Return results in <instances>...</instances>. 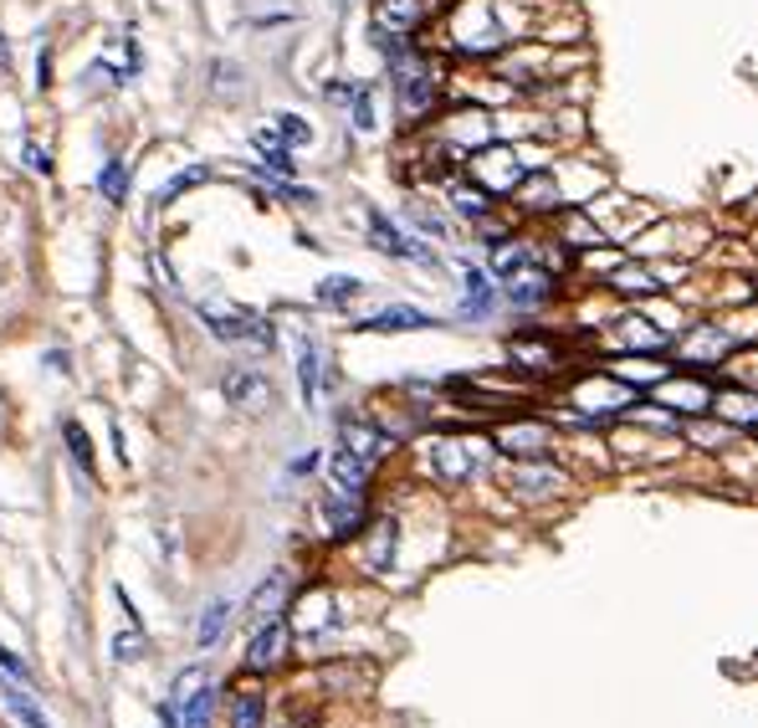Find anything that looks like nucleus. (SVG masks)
I'll use <instances>...</instances> for the list:
<instances>
[{"mask_svg":"<svg viewBox=\"0 0 758 728\" xmlns=\"http://www.w3.org/2000/svg\"><path fill=\"white\" fill-rule=\"evenodd\" d=\"M267 713H272V697H267V682L262 678H237L226 688V728H267Z\"/></svg>","mask_w":758,"mask_h":728,"instance_id":"nucleus-12","label":"nucleus"},{"mask_svg":"<svg viewBox=\"0 0 758 728\" xmlns=\"http://www.w3.org/2000/svg\"><path fill=\"white\" fill-rule=\"evenodd\" d=\"M292 652H298V636H292V626L282 621H267V626H256L252 636H246V652H241V672H252V678H272V672H282L287 661H292Z\"/></svg>","mask_w":758,"mask_h":728,"instance_id":"nucleus-6","label":"nucleus"},{"mask_svg":"<svg viewBox=\"0 0 758 728\" xmlns=\"http://www.w3.org/2000/svg\"><path fill=\"white\" fill-rule=\"evenodd\" d=\"M5 62H11V41L0 36V68H5Z\"/></svg>","mask_w":758,"mask_h":728,"instance_id":"nucleus-41","label":"nucleus"},{"mask_svg":"<svg viewBox=\"0 0 758 728\" xmlns=\"http://www.w3.org/2000/svg\"><path fill=\"white\" fill-rule=\"evenodd\" d=\"M165 697L180 708V728H210L220 708V682L205 667H185V672H175Z\"/></svg>","mask_w":758,"mask_h":728,"instance_id":"nucleus-4","label":"nucleus"},{"mask_svg":"<svg viewBox=\"0 0 758 728\" xmlns=\"http://www.w3.org/2000/svg\"><path fill=\"white\" fill-rule=\"evenodd\" d=\"M349 123H354V134H374V87H359L354 103H349Z\"/></svg>","mask_w":758,"mask_h":728,"instance_id":"nucleus-34","label":"nucleus"},{"mask_svg":"<svg viewBox=\"0 0 758 728\" xmlns=\"http://www.w3.org/2000/svg\"><path fill=\"white\" fill-rule=\"evenodd\" d=\"M318 524L328 539H354L370 524V492H349V488H328L318 492Z\"/></svg>","mask_w":758,"mask_h":728,"instance_id":"nucleus-7","label":"nucleus"},{"mask_svg":"<svg viewBox=\"0 0 758 728\" xmlns=\"http://www.w3.org/2000/svg\"><path fill=\"white\" fill-rule=\"evenodd\" d=\"M21 159H26V170H32V175H51V154L41 150V144H26Z\"/></svg>","mask_w":758,"mask_h":728,"instance_id":"nucleus-38","label":"nucleus"},{"mask_svg":"<svg viewBox=\"0 0 758 728\" xmlns=\"http://www.w3.org/2000/svg\"><path fill=\"white\" fill-rule=\"evenodd\" d=\"M205 180H210V170H205V165H190V170H180V175H175V180H169V186H159V190H154V201H159V205L180 201V195H185V190L205 186Z\"/></svg>","mask_w":758,"mask_h":728,"instance_id":"nucleus-32","label":"nucleus"},{"mask_svg":"<svg viewBox=\"0 0 758 728\" xmlns=\"http://www.w3.org/2000/svg\"><path fill=\"white\" fill-rule=\"evenodd\" d=\"M405 211H410V220L421 226L425 237H446V220H441L436 211H421V205H405Z\"/></svg>","mask_w":758,"mask_h":728,"instance_id":"nucleus-37","label":"nucleus"},{"mask_svg":"<svg viewBox=\"0 0 758 728\" xmlns=\"http://www.w3.org/2000/svg\"><path fill=\"white\" fill-rule=\"evenodd\" d=\"M0 678H11V682H21V688H32V667L16 657V652H5L0 646Z\"/></svg>","mask_w":758,"mask_h":728,"instance_id":"nucleus-36","label":"nucleus"},{"mask_svg":"<svg viewBox=\"0 0 758 728\" xmlns=\"http://www.w3.org/2000/svg\"><path fill=\"white\" fill-rule=\"evenodd\" d=\"M313 467H318V452H308V457L292 462V473H313Z\"/></svg>","mask_w":758,"mask_h":728,"instance_id":"nucleus-40","label":"nucleus"},{"mask_svg":"<svg viewBox=\"0 0 758 728\" xmlns=\"http://www.w3.org/2000/svg\"><path fill=\"white\" fill-rule=\"evenodd\" d=\"M237 77H241V72H237V62H216V93H237Z\"/></svg>","mask_w":758,"mask_h":728,"instance_id":"nucleus-39","label":"nucleus"},{"mask_svg":"<svg viewBox=\"0 0 758 728\" xmlns=\"http://www.w3.org/2000/svg\"><path fill=\"white\" fill-rule=\"evenodd\" d=\"M497 298H503V288L492 283L488 272H482V267H467V277H461V303H456V313H461V319H492Z\"/></svg>","mask_w":758,"mask_h":728,"instance_id":"nucleus-19","label":"nucleus"},{"mask_svg":"<svg viewBox=\"0 0 758 728\" xmlns=\"http://www.w3.org/2000/svg\"><path fill=\"white\" fill-rule=\"evenodd\" d=\"M467 170H472V180L488 190V195H513V190L528 180V165H522L513 150H503V144L477 150L472 159H467Z\"/></svg>","mask_w":758,"mask_h":728,"instance_id":"nucleus-8","label":"nucleus"},{"mask_svg":"<svg viewBox=\"0 0 758 728\" xmlns=\"http://www.w3.org/2000/svg\"><path fill=\"white\" fill-rule=\"evenodd\" d=\"M610 288H621V293H661V283H657V272H651V267H621L615 277H610Z\"/></svg>","mask_w":758,"mask_h":728,"instance_id":"nucleus-33","label":"nucleus"},{"mask_svg":"<svg viewBox=\"0 0 758 728\" xmlns=\"http://www.w3.org/2000/svg\"><path fill=\"white\" fill-rule=\"evenodd\" d=\"M389 87H395V103H400L405 123H425L441 103V77L431 68V57L405 47L400 57H389Z\"/></svg>","mask_w":758,"mask_h":728,"instance_id":"nucleus-1","label":"nucleus"},{"mask_svg":"<svg viewBox=\"0 0 758 728\" xmlns=\"http://www.w3.org/2000/svg\"><path fill=\"white\" fill-rule=\"evenodd\" d=\"M482 462H488V441L482 437H431V446H425V467L446 488L472 482L482 473Z\"/></svg>","mask_w":758,"mask_h":728,"instance_id":"nucleus-2","label":"nucleus"},{"mask_svg":"<svg viewBox=\"0 0 758 728\" xmlns=\"http://www.w3.org/2000/svg\"><path fill=\"white\" fill-rule=\"evenodd\" d=\"M298 390H303V406L318 410V401H323V349H318L313 334L298 339Z\"/></svg>","mask_w":758,"mask_h":728,"instance_id":"nucleus-20","label":"nucleus"},{"mask_svg":"<svg viewBox=\"0 0 758 728\" xmlns=\"http://www.w3.org/2000/svg\"><path fill=\"white\" fill-rule=\"evenodd\" d=\"M446 205H452L461 220H477V226L492 220V195L477 186V180H452V186H446Z\"/></svg>","mask_w":758,"mask_h":728,"instance_id":"nucleus-22","label":"nucleus"},{"mask_svg":"<svg viewBox=\"0 0 758 728\" xmlns=\"http://www.w3.org/2000/svg\"><path fill=\"white\" fill-rule=\"evenodd\" d=\"M292 595H298V575L287 570V564H277V570H267V580L256 585L252 595H246V626H267V621H282L287 606H292Z\"/></svg>","mask_w":758,"mask_h":728,"instance_id":"nucleus-9","label":"nucleus"},{"mask_svg":"<svg viewBox=\"0 0 758 728\" xmlns=\"http://www.w3.org/2000/svg\"><path fill=\"white\" fill-rule=\"evenodd\" d=\"M62 437H68V452L72 462L83 467V473H93V441H87V431L77 421H62Z\"/></svg>","mask_w":758,"mask_h":728,"instance_id":"nucleus-35","label":"nucleus"},{"mask_svg":"<svg viewBox=\"0 0 758 728\" xmlns=\"http://www.w3.org/2000/svg\"><path fill=\"white\" fill-rule=\"evenodd\" d=\"M492 446H497L503 457H513V462H539V457H549L554 431H549L543 421H507V426L492 431Z\"/></svg>","mask_w":758,"mask_h":728,"instance_id":"nucleus-17","label":"nucleus"},{"mask_svg":"<svg viewBox=\"0 0 758 728\" xmlns=\"http://www.w3.org/2000/svg\"><path fill=\"white\" fill-rule=\"evenodd\" d=\"M554 293H558V277L543 262H528V267H518L513 277H503V298L518 313H533V308L543 303H554Z\"/></svg>","mask_w":758,"mask_h":728,"instance_id":"nucleus-15","label":"nucleus"},{"mask_svg":"<svg viewBox=\"0 0 758 728\" xmlns=\"http://www.w3.org/2000/svg\"><path fill=\"white\" fill-rule=\"evenodd\" d=\"M425 16H431V0H374L370 32L374 36H395V41H410V36L425 26Z\"/></svg>","mask_w":758,"mask_h":728,"instance_id":"nucleus-16","label":"nucleus"},{"mask_svg":"<svg viewBox=\"0 0 758 728\" xmlns=\"http://www.w3.org/2000/svg\"><path fill=\"white\" fill-rule=\"evenodd\" d=\"M503 488L513 492V498H528V503H533V498H554L558 488H569V477L558 473L549 457H539V462H507Z\"/></svg>","mask_w":758,"mask_h":728,"instance_id":"nucleus-14","label":"nucleus"},{"mask_svg":"<svg viewBox=\"0 0 758 728\" xmlns=\"http://www.w3.org/2000/svg\"><path fill=\"white\" fill-rule=\"evenodd\" d=\"M226 626H231V600L216 595V600L201 610V621H195V652H216L220 636H226Z\"/></svg>","mask_w":758,"mask_h":728,"instance_id":"nucleus-26","label":"nucleus"},{"mask_svg":"<svg viewBox=\"0 0 758 728\" xmlns=\"http://www.w3.org/2000/svg\"><path fill=\"white\" fill-rule=\"evenodd\" d=\"M338 446H344V452H354L359 462L380 467V462L389 457L395 437H389V431H385L380 421H370L364 410H344V416H338Z\"/></svg>","mask_w":758,"mask_h":728,"instance_id":"nucleus-10","label":"nucleus"},{"mask_svg":"<svg viewBox=\"0 0 758 728\" xmlns=\"http://www.w3.org/2000/svg\"><path fill=\"white\" fill-rule=\"evenodd\" d=\"M108 657L119 661V667H139V661H149V636H144V626H134V621H129V631H113Z\"/></svg>","mask_w":758,"mask_h":728,"instance_id":"nucleus-28","label":"nucleus"},{"mask_svg":"<svg viewBox=\"0 0 758 728\" xmlns=\"http://www.w3.org/2000/svg\"><path fill=\"white\" fill-rule=\"evenodd\" d=\"M0 703L11 708V718H16L21 728H57L47 713H41V703H36V697L26 693L21 682H11V678H0Z\"/></svg>","mask_w":758,"mask_h":728,"instance_id":"nucleus-25","label":"nucleus"},{"mask_svg":"<svg viewBox=\"0 0 758 728\" xmlns=\"http://www.w3.org/2000/svg\"><path fill=\"white\" fill-rule=\"evenodd\" d=\"M272 139H277L282 150H303V144H313V129H308V119H298V114H277Z\"/></svg>","mask_w":758,"mask_h":728,"instance_id":"nucleus-31","label":"nucleus"},{"mask_svg":"<svg viewBox=\"0 0 758 728\" xmlns=\"http://www.w3.org/2000/svg\"><path fill=\"white\" fill-rule=\"evenodd\" d=\"M129 186H134L129 165H123V159H108V165H103V175H98V190H103V195H108L113 205H123V201H129Z\"/></svg>","mask_w":758,"mask_h":728,"instance_id":"nucleus-30","label":"nucleus"},{"mask_svg":"<svg viewBox=\"0 0 758 728\" xmlns=\"http://www.w3.org/2000/svg\"><path fill=\"white\" fill-rule=\"evenodd\" d=\"M507 41V26L497 21V5L492 0H461L452 11V47L467 51V57H488Z\"/></svg>","mask_w":758,"mask_h":728,"instance_id":"nucleus-3","label":"nucleus"},{"mask_svg":"<svg viewBox=\"0 0 758 728\" xmlns=\"http://www.w3.org/2000/svg\"><path fill=\"white\" fill-rule=\"evenodd\" d=\"M395 554H400V518H370L364 534H359V564L370 570V575H389L395 570Z\"/></svg>","mask_w":758,"mask_h":728,"instance_id":"nucleus-13","label":"nucleus"},{"mask_svg":"<svg viewBox=\"0 0 758 728\" xmlns=\"http://www.w3.org/2000/svg\"><path fill=\"white\" fill-rule=\"evenodd\" d=\"M431 313H421V308L410 303H395V308H380V313H370V319L359 323V329H370V334H416V329H431Z\"/></svg>","mask_w":758,"mask_h":728,"instance_id":"nucleus-21","label":"nucleus"},{"mask_svg":"<svg viewBox=\"0 0 758 728\" xmlns=\"http://www.w3.org/2000/svg\"><path fill=\"white\" fill-rule=\"evenodd\" d=\"M370 477H374V467H370V462H359L354 452H344V446L328 452V482H334V488L370 492Z\"/></svg>","mask_w":758,"mask_h":728,"instance_id":"nucleus-24","label":"nucleus"},{"mask_svg":"<svg viewBox=\"0 0 758 728\" xmlns=\"http://www.w3.org/2000/svg\"><path fill=\"white\" fill-rule=\"evenodd\" d=\"M507 359L518 365V370H528V374H549V370H558V349L549 339H528V334H518V339L507 344Z\"/></svg>","mask_w":758,"mask_h":728,"instance_id":"nucleus-23","label":"nucleus"},{"mask_svg":"<svg viewBox=\"0 0 758 728\" xmlns=\"http://www.w3.org/2000/svg\"><path fill=\"white\" fill-rule=\"evenodd\" d=\"M364 298V283L359 277H349V272H334V277H323L318 283V303L323 308H349Z\"/></svg>","mask_w":758,"mask_h":728,"instance_id":"nucleus-29","label":"nucleus"},{"mask_svg":"<svg viewBox=\"0 0 758 728\" xmlns=\"http://www.w3.org/2000/svg\"><path fill=\"white\" fill-rule=\"evenodd\" d=\"M201 319L205 329L216 334L220 344H252V349H272L277 334H272V323L252 308H231V303H201Z\"/></svg>","mask_w":758,"mask_h":728,"instance_id":"nucleus-5","label":"nucleus"},{"mask_svg":"<svg viewBox=\"0 0 758 728\" xmlns=\"http://www.w3.org/2000/svg\"><path fill=\"white\" fill-rule=\"evenodd\" d=\"M220 395L237 410H267L272 406V380L262 365H231L220 374Z\"/></svg>","mask_w":758,"mask_h":728,"instance_id":"nucleus-18","label":"nucleus"},{"mask_svg":"<svg viewBox=\"0 0 758 728\" xmlns=\"http://www.w3.org/2000/svg\"><path fill=\"white\" fill-rule=\"evenodd\" d=\"M518 205H522V211H558V205H564V195H558V180L549 170L528 175V180L518 186Z\"/></svg>","mask_w":758,"mask_h":728,"instance_id":"nucleus-27","label":"nucleus"},{"mask_svg":"<svg viewBox=\"0 0 758 728\" xmlns=\"http://www.w3.org/2000/svg\"><path fill=\"white\" fill-rule=\"evenodd\" d=\"M364 226H370V247H374V252L395 256V262H416V267H436V252H431L421 237L400 231V226H395L385 211H370V220H364Z\"/></svg>","mask_w":758,"mask_h":728,"instance_id":"nucleus-11","label":"nucleus"}]
</instances>
